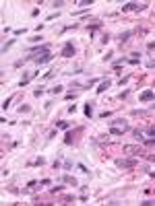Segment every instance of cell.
<instances>
[{"instance_id":"4","label":"cell","mask_w":155,"mask_h":206,"mask_svg":"<svg viewBox=\"0 0 155 206\" xmlns=\"http://www.w3.org/2000/svg\"><path fill=\"white\" fill-rule=\"evenodd\" d=\"M52 58H54V54L52 52H46V54H42V56H37L33 62L37 64V66H44V64H48V62H52Z\"/></svg>"},{"instance_id":"30","label":"cell","mask_w":155,"mask_h":206,"mask_svg":"<svg viewBox=\"0 0 155 206\" xmlns=\"http://www.w3.org/2000/svg\"><path fill=\"white\" fill-rule=\"evenodd\" d=\"M44 163H46V159H44V157H40V159L35 161V165H37V167H40V165H44Z\"/></svg>"},{"instance_id":"16","label":"cell","mask_w":155,"mask_h":206,"mask_svg":"<svg viewBox=\"0 0 155 206\" xmlns=\"http://www.w3.org/2000/svg\"><path fill=\"white\" fill-rule=\"evenodd\" d=\"M62 91H64V87H62V85H56V87H52V89H50V93H54V95H58V93H62Z\"/></svg>"},{"instance_id":"9","label":"cell","mask_w":155,"mask_h":206,"mask_svg":"<svg viewBox=\"0 0 155 206\" xmlns=\"http://www.w3.org/2000/svg\"><path fill=\"white\" fill-rule=\"evenodd\" d=\"M130 35H132V31H124V33H120V35H118V41H120V43H126L128 39H130Z\"/></svg>"},{"instance_id":"31","label":"cell","mask_w":155,"mask_h":206,"mask_svg":"<svg viewBox=\"0 0 155 206\" xmlns=\"http://www.w3.org/2000/svg\"><path fill=\"white\" fill-rule=\"evenodd\" d=\"M141 204H143V206H151V204H155V202H153V200H143Z\"/></svg>"},{"instance_id":"7","label":"cell","mask_w":155,"mask_h":206,"mask_svg":"<svg viewBox=\"0 0 155 206\" xmlns=\"http://www.w3.org/2000/svg\"><path fill=\"white\" fill-rule=\"evenodd\" d=\"M110 85H112V81H110V79H103V81L99 83V87L95 89V93H97V95H101L103 91H108V89H110Z\"/></svg>"},{"instance_id":"15","label":"cell","mask_w":155,"mask_h":206,"mask_svg":"<svg viewBox=\"0 0 155 206\" xmlns=\"http://www.w3.org/2000/svg\"><path fill=\"white\" fill-rule=\"evenodd\" d=\"M124 152H126V154H137L139 148H137V146H124Z\"/></svg>"},{"instance_id":"22","label":"cell","mask_w":155,"mask_h":206,"mask_svg":"<svg viewBox=\"0 0 155 206\" xmlns=\"http://www.w3.org/2000/svg\"><path fill=\"white\" fill-rule=\"evenodd\" d=\"M128 81H130V76H122V79L118 81V85H120V87H124V85H126Z\"/></svg>"},{"instance_id":"32","label":"cell","mask_w":155,"mask_h":206,"mask_svg":"<svg viewBox=\"0 0 155 206\" xmlns=\"http://www.w3.org/2000/svg\"><path fill=\"white\" fill-rule=\"evenodd\" d=\"M147 49H149V52L155 49V41H149V43H147Z\"/></svg>"},{"instance_id":"29","label":"cell","mask_w":155,"mask_h":206,"mask_svg":"<svg viewBox=\"0 0 155 206\" xmlns=\"http://www.w3.org/2000/svg\"><path fill=\"white\" fill-rule=\"evenodd\" d=\"M147 134H149V136H153V138H155V126H151V128H149V130H147Z\"/></svg>"},{"instance_id":"34","label":"cell","mask_w":155,"mask_h":206,"mask_svg":"<svg viewBox=\"0 0 155 206\" xmlns=\"http://www.w3.org/2000/svg\"><path fill=\"white\" fill-rule=\"evenodd\" d=\"M151 109H155V103H153V105H151Z\"/></svg>"},{"instance_id":"28","label":"cell","mask_w":155,"mask_h":206,"mask_svg":"<svg viewBox=\"0 0 155 206\" xmlns=\"http://www.w3.org/2000/svg\"><path fill=\"white\" fill-rule=\"evenodd\" d=\"M64 169L70 171V169H72V163H70V161H64Z\"/></svg>"},{"instance_id":"17","label":"cell","mask_w":155,"mask_h":206,"mask_svg":"<svg viewBox=\"0 0 155 206\" xmlns=\"http://www.w3.org/2000/svg\"><path fill=\"white\" fill-rule=\"evenodd\" d=\"M56 128L58 130H68V122H56Z\"/></svg>"},{"instance_id":"20","label":"cell","mask_w":155,"mask_h":206,"mask_svg":"<svg viewBox=\"0 0 155 206\" xmlns=\"http://www.w3.org/2000/svg\"><path fill=\"white\" fill-rule=\"evenodd\" d=\"M143 144H147V146H155V138H145V140H143Z\"/></svg>"},{"instance_id":"14","label":"cell","mask_w":155,"mask_h":206,"mask_svg":"<svg viewBox=\"0 0 155 206\" xmlns=\"http://www.w3.org/2000/svg\"><path fill=\"white\" fill-rule=\"evenodd\" d=\"M72 140H74L72 132H66V134H64V144H72Z\"/></svg>"},{"instance_id":"8","label":"cell","mask_w":155,"mask_h":206,"mask_svg":"<svg viewBox=\"0 0 155 206\" xmlns=\"http://www.w3.org/2000/svg\"><path fill=\"white\" fill-rule=\"evenodd\" d=\"M93 105H95V103H91V101H89V103H85V107H83L85 118H89V120L93 118Z\"/></svg>"},{"instance_id":"6","label":"cell","mask_w":155,"mask_h":206,"mask_svg":"<svg viewBox=\"0 0 155 206\" xmlns=\"http://www.w3.org/2000/svg\"><path fill=\"white\" fill-rule=\"evenodd\" d=\"M139 101L141 103H147V101H155V93L151 91V89H147V91H143L139 95Z\"/></svg>"},{"instance_id":"24","label":"cell","mask_w":155,"mask_h":206,"mask_svg":"<svg viewBox=\"0 0 155 206\" xmlns=\"http://www.w3.org/2000/svg\"><path fill=\"white\" fill-rule=\"evenodd\" d=\"M54 74H56V70H50L48 74H44V81H50V79H52V76H54Z\"/></svg>"},{"instance_id":"3","label":"cell","mask_w":155,"mask_h":206,"mask_svg":"<svg viewBox=\"0 0 155 206\" xmlns=\"http://www.w3.org/2000/svg\"><path fill=\"white\" fill-rule=\"evenodd\" d=\"M147 8V4H143V2H126L124 6H122V12H128V10H145Z\"/></svg>"},{"instance_id":"2","label":"cell","mask_w":155,"mask_h":206,"mask_svg":"<svg viewBox=\"0 0 155 206\" xmlns=\"http://www.w3.org/2000/svg\"><path fill=\"white\" fill-rule=\"evenodd\" d=\"M74 54H76V49H74L72 41H66V43H64V47H62V52H60V56H62V58H72Z\"/></svg>"},{"instance_id":"13","label":"cell","mask_w":155,"mask_h":206,"mask_svg":"<svg viewBox=\"0 0 155 206\" xmlns=\"http://www.w3.org/2000/svg\"><path fill=\"white\" fill-rule=\"evenodd\" d=\"M132 134H135V140H141V142L145 140V132H143V130H135Z\"/></svg>"},{"instance_id":"1","label":"cell","mask_w":155,"mask_h":206,"mask_svg":"<svg viewBox=\"0 0 155 206\" xmlns=\"http://www.w3.org/2000/svg\"><path fill=\"white\" fill-rule=\"evenodd\" d=\"M130 130L126 120H110V134L112 136H122L124 132Z\"/></svg>"},{"instance_id":"23","label":"cell","mask_w":155,"mask_h":206,"mask_svg":"<svg viewBox=\"0 0 155 206\" xmlns=\"http://www.w3.org/2000/svg\"><path fill=\"white\" fill-rule=\"evenodd\" d=\"M76 169H79V171H83V173H89V169H87V167H85L83 163H79V165H76Z\"/></svg>"},{"instance_id":"5","label":"cell","mask_w":155,"mask_h":206,"mask_svg":"<svg viewBox=\"0 0 155 206\" xmlns=\"http://www.w3.org/2000/svg\"><path fill=\"white\" fill-rule=\"evenodd\" d=\"M116 167H122V169L137 167V159H116Z\"/></svg>"},{"instance_id":"19","label":"cell","mask_w":155,"mask_h":206,"mask_svg":"<svg viewBox=\"0 0 155 206\" xmlns=\"http://www.w3.org/2000/svg\"><path fill=\"white\" fill-rule=\"evenodd\" d=\"M64 4H66L64 0H56V2H52V6H54V8H62Z\"/></svg>"},{"instance_id":"26","label":"cell","mask_w":155,"mask_h":206,"mask_svg":"<svg viewBox=\"0 0 155 206\" xmlns=\"http://www.w3.org/2000/svg\"><path fill=\"white\" fill-rule=\"evenodd\" d=\"M29 109H31V107H29V105H21V107H19V111H21V113H27V111H29Z\"/></svg>"},{"instance_id":"27","label":"cell","mask_w":155,"mask_h":206,"mask_svg":"<svg viewBox=\"0 0 155 206\" xmlns=\"http://www.w3.org/2000/svg\"><path fill=\"white\" fill-rule=\"evenodd\" d=\"M33 95H35V97H42V95H44V89H35Z\"/></svg>"},{"instance_id":"18","label":"cell","mask_w":155,"mask_h":206,"mask_svg":"<svg viewBox=\"0 0 155 206\" xmlns=\"http://www.w3.org/2000/svg\"><path fill=\"white\" fill-rule=\"evenodd\" d=\"M10 101H12V97H6V99L2 101V109H4V111H6V109L10 107Z\"/></svg>"},{"instance_id":"25","label":"cell","mask_w":155,"mask_h":206,"mask_svg":"<svg viewBox=\"0 0 155 206\" xmlns=\"http://www.w3.org/2000/svg\"><path fill=\"white\" fill-rule=\"evenodd\" d=\"M110 115H112V111H101V113H99V118H101V120H106V118H110Z\"/></svg>"},{"instance_id":"33","label":"cell","mask_w":155,"mask_h":206,"mask_svg":"<svg viewBox=\"0 0 155 206\" xmlns=\"http://www.w3.org/2000/svg\"><path fill=\"white\" fill-rule=\"evenodd\" d=\"M147 68H155V60H149L147 62Z\"/></svg>"},{"instance_id":"12","label":"cell","mask_w":155,"mask_h":206,"mask_svg":"<svg viewBox=\"0 0 155 206\" xmlns=\"http://www.w3.org/2000/svg\"><path fill=\"white\" fill-rule=\"evenodd\" d=\"M76 4H79V6L85 10L87 6H91V4H93V0H76Z\"/></svg>"},{"instance_id":"21","label":"cell","mask_w":155,"mask_h":206,"mask_svg":"<svg viewBox=\"0 0 155 206\" xmlns=\"http://www.w3.org/2000/svg\"><path fill=\"white\" fill-rule=\"evenodd\" d=\"M42 39H44V37H42L40 33H37L35 37H29V41H31V43H37V41H42Z\"/></svg>"},{"instance_id":"11","label":"cell","mask_w":155,"mask_h":206,"mask_svg":"<svg viewBox=\"0 0 155 206\" xmlns=\"http://www.w3.org/2000/svg\"><path fill=\"white\" fill-rule=\"evenodd\" d=\"M62 182H64V184H68V186H79V182H76L74 177H70V175H64V177H62Z\"/></svg>"},{"instance_id":"10","label":"cell","mask_w":155,"mask_h":206,"mask_svg":"<svg viewBox=\"0 0 155 206\" xmlns=\"http://www.w3.org/2000/svg\"><path fill=\"white\" fill-rule=\"evenodd\" d=\"M15 41H17V37H10V39H8V41H6V43L2 45V54H6V52H8V49H10L12 45H15Z\"/></svg>"}]
</instances>
